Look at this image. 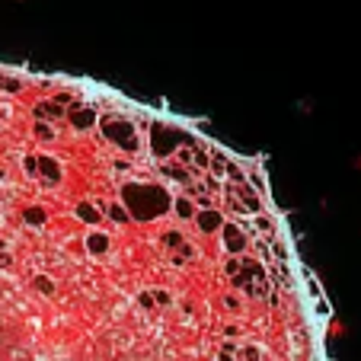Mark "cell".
Returning a JSON list of instances; mask_svg holds the SVG:
<instances>
[{
  "label": "cell",
  "instance_id": "1",
  "mask_svg": "<svg viewBox=\"0 0 361 361\" xmlns=\"http://www.w3.org/2000/svg\"><path fill=\"white\" fill-rule=\"evenodd\" d=\"M326 333L333 336V339H342V336H348L345 320H339V317H333V320H329V326H326Z\"/></svg>",
  "mask_w": 361,
  "mask_h": 361
},
{
  "label": "cell",
  "instance_id": "2",
  "mask_svg": "<svg viewBox=\"0 0 361 361\" xmlns=\"http://www.w3.org/2000/svg\"><path fill=\"white\" fill-rule=\"evenodd\" d=\"M355 170L361 173V154H358V157H355Z\"/></svg>",
  "mask_w": 361,
  "mask_h": 361
},
{
  "label": "cell",
  "instance_id": "3",
  "mask_svg": "<svg viewBox=\"0 0 361 361\" xmlns=\"http://www.w3.org/2000/svg\"><path fill=\"white\" fill-rule=\"evenodd\" d=\"M13 4H23V0H13Z\"/></svg>",
  "mask_w": 361,
  "mask_h": 361
}]
</instances>
